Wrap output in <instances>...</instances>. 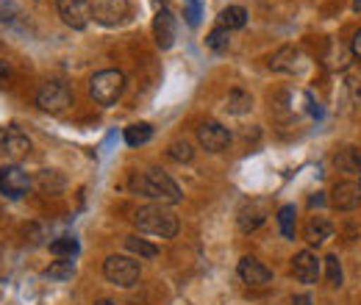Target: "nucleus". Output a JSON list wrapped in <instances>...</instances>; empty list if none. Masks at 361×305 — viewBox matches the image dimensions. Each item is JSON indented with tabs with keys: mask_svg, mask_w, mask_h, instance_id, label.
Returning <instances> with one entry per match:
<instances>
[{
	"mask_svg": "<svg viewBox=\"0 0 361 305\" xmlns=\"http://www.w3.org/2000/svg\"><path fill=\"white\" fill-rule=\"evenodd\" d=\"M134 225L139 233L156 236V239H173L178 233V217L167 206H142L134 214Z\"/></svg>",
	"mask_w": 361,
	"mask_h": 305,
	"instance_id": "nucleus-1",
	"label": "nucleus"
},
{
	"mask_svg": "<svg viewBox=\"0 0 361 305\" xmlns=\"http://www.w3.org/2000/svg\"><path fill=\"white\" fill-rule=\"evenodd\" d=\"M131 186H134L139 194H145V197H150V200H159L161 206H167V203H178L180 200L178 183H176L167 173H161V170L139 173L134 180H131Z\"/></svg>",
	"mask_w": 361,
	"mask_h": 305,
	"instance_id": "nucleus-2",
	"label": "nucleus"
},
{
	"mask_svg": "<svg viewBox=\"0 0 361 305\" xmlns=\"http://www.w3.org/2000/svg\"><path fill=\"white\" fill-rule=\"evenodd\" d=\"M126 89V75L120 70H103L97 75H92L90 81V94L97 106H114L120 100Z\"/></svg>",
	"mask_w": 361,
	"mask_h": 305,
	"instance_id": "nucleus-3",
	"label": "nucleus"
},
{
	"mask_svg": "<svg viewBox=\"0 0 361 305\" xmlns=\"http://www.w3.org/2000/svg\"><path fill=\"white\" fill-rule=\"evenodd\" d=\"M103 275L109 283H114L120 289H131L139 280V263L128 256H109L103 263Z\"/></svg>",
	"mask_w": 361,
	"mask_h": 305,
	"instance_id": "nucleus-4",
	"label": "nucleus"
},
{
	"mask_svg": "<svg viewBox=\"0 0 361 305\" xmlns=\"http://www.w3.org/2000/svg\"><path fill=\"white\" fill-rule=\"evenodd\" d=\"M70 103H73V92L64 87V84H59V81H47L37 92V106L42 111H47V114H59Z\"/></svg>",
	"mask_w": 361,
	"mask_h": 305,
	"instance_id": "nucleus-5",
	"label": "nucleus"
},
{
	"mask_svg": "<svg viewBox=\"0 0 361 305\" xmlns=\"http://www.w3.org/2000/svg\"><path fill=\"white\" fill-rule=\"evenodd\" d=\"M28 189H31V178L23 167L8 164V167L0 170V192H3V197L20 200L23 194H28Z\"/></svg>",
	"mask_w": 361,
	"mask_h": 305,
	"instance_id": "nucleus-6",
	"label": "nucleus"
},
{
	"mask_svg": "<svg viewBox=\"0 0 361 305\" xmlns=\"http://www.w3.org/2000/svg\"><path fill=\"white\" fill-rule=\"evenodd\" d=\"M0 153L11 161H20L31 153V139L20 131L17 125H8V128H0Z\"/></svg>",
	"mask_w": 361,
	"mask_h": 305,
	"instance_id": "nucleus-7",
	"label": "nucleus"
},
{
	"mask_svg": "<svg viewBox=\"0 0 361 305\" xmlns=\"http://www.w3.org/2000/svg\"><path fill=\"white\" fill-rule=\"evenodd\" d=\"M128 14H131L128 0H94L92 3V17L103 25H120L128 20Z\"/></svg>",
	"mask_w": 361,
	"mask_h": 305,
	"instance_id": "nucleus-8",
	"label": "nucleus"
},
{
	"mask_svg": "<svg viewBox=\"0 0 361 305\" xmlns=\"http://www.w3.org/2000/svg\"><path fill=\"white\" fill-rule=\"evenodd\" d=\"M59 17L64 20V25L81 31V28L90 25L92 3L90 0H59Z\"/></svg>",
	"mask_w": 361,
	"mask_h": 305,
	"instance_id": "nucleus-9",
	"label": "nucleus"
},
{
	"mask_svg": "<svg viewBox=\"0 0 361 305\" xmlns=\"http://www.w3.org/2000/svg\"><path fill=\"white\" fill-rule=\"evenodd\" d=\"M197 142H200L209 153H223L228 144H231V133H228V128H223L220 123L209 120V123H203V125L197 128Z\"/></svg>",
	"mask_w": 361,
	"mask_h": 305,
	"instance_id": "nucleus-10",
	"label": "nucleus"
},
{
	"mask_svg": "<svg viewBox=\"0 0 361 305\" xmlns=\"http://www.w3.org/2000/svg\"><path fill=\"white\" fill-rule=\"evenodd\" d=\"M331 203H334V208H339V211H353V208H359L361 186L350 183V180L336 183L334 192H331Z\"/></svg>",
	"mask_w": 361,
	"mask_h": 305,
	"instance_id": "nucleus-11",
	"label": "nucleus"
},
{
	"mask_svg": "<svg viewBox=\"0 0 361 305\" xmlns=\"http://www.w3.org/2000/svg\"><path fill=\"white\" fill-rule=\"evenodd\" d=\"M239 278L247 283V286H267L272 280V272L253 256H245L239 261Z\"/></svg>",
	"mask_w": 361,
	"mask_h": 305,
	"instance_id": "nucleus-12",
	"label": "nucleus"
},
{
	"mask_svg": "<svg viewBox=\"0 0 361 305\" xmlns=\"http://www.w3.org/2000/svg\"><path fill=\"white\" fill-rule=\"evenodd\" d=\"M292 269H295V278L300 283H317V278H319V259H317L312 250H300L295 256Z\"/></svg>",
	"mask_w": 361,
	"mask_h": 305,
	"instance_id": "nucleus-13",
	"label": "nucleus"
},
{
	"mask_svg": "<svg viewBox=\"0 0 361 305\" xmlns=\"http://www.w3.org/2000/svg\"><path fill=\"white\" fill-rule=\"evenodd\" d=\"M153 31H156V42H159L161 50L173 47V42H176V20H173V14H170L167 8H161V11L156 14Z\"/></svg>",
	"mask_w": 361,
	"mask_h": 305,
	"instance_id": "nucleus-14",
	"label": "nucleus"
},
{
	"mask_svg": "<svg viewBox=\"0 0 361 305\" xmlns=\"http://www.w3.org/2000/svg\"><path fill=\"white\" fill-rule=\"evenodd\" d=\"M264 219H267V206H264L262 200H253V203H247V206L239 211V228H242L245 233H250V230H256L259 225H264Z\"/></svg>",
	"mask_w": 361,
	"mask_h": 305,
	"instance_id": "nucleus-15",
	"label": "nucleus"
},
{
	"mask_svg": "<svg viewBox=\"0 0 361 305\" xmlns=\"http://www.w3.org/2000/svg\"><path fill=\"white\" fill-rule=\"evenodd\" d=\"M300 67V50L298 47H281L270 58V70L275 73H298Z\"/></svg>",
	"mask_w": 361,
	"mask_h": 305,
	"instance_id": "nucleus-16",
	"label": "nucleus"
},
{
	"mask_svg": "<svg viewBox=\"0 0 361 305\" xmlns=\"http://www.w3.org/2000/svg\"><path fill=\"white\" fill-rule=\"evenodd\" d=\"M331 233H334V225L325 217H312L309 225H306V242H309V244H322V242H328Z\"/></svg>",
	"mask_w": 361,
	"mask_h": 305,
	"instance_id": "nucleus-17",
	"label": "nucleus"
},
{
	"mask_svg": "<svg viewBox=\"0 0 361 305\" xmlns=\"http://www.w3.org/2000/svg\"><path fill=\"white\" fill-rule=\"evenodd\" d=\"M334 161H336L339 173H348V175L361 173V153L356 150V147H345V150H339Z\"/></svg>",
	"mask_w": 361,
	"mask_h": 305,
	"instance_id": "nucleus-18",
	"label": "nucleus"
},
{
	"mask_svg": "<svg viewBox=\"0 0 361 305\" xmlns=\"http://www.w3.org/2000/svg\"><path fill=\"white\" fill-rule=\"evenodd\" d=\"M247 23V11L242 6H228L220 11V25L228 28V31H236V28H245Z\"/></svg>",
	"mask_w": 361,
	"mask_h": 305,
	"instance_id": "nucleus-19",
	"label": "nucleus"
},
{
	"mask_svg": "<svg viewBox=\"0 0 361 305\" xmlns=\"http://www.w3.org/2000/svg\"><path fill=\"white\" fill-rule=\"evenodd\" d=\"M226 108H228V114H247V111L253 108V97H250L247 92H242V89H233V92L228 94Z\"/></svg>",
	"mask_w": 361,
	"mask_h": 305,
	"instance_id": "nucleus-20",
	"label": "nucleus"
},
{
	"mask_svg": "<svg viewBox=\"0 0 361 305\" xmlns=\"http://www.w3.org/2000/svg\"><path fill=\"white\" fill-rule=\"evenodd\" d=\"M278 228H281L283 239H295V228H298V208L295 206H283L278 211Z\"/></svg>",
	"mask_w": 361,
	"mask_h": 305,
	"instance_id": "nucleus-21",
	"label": "nucleus"
},
{
	"mask_svg": "<svg viewBox=\"0 0 361 305\" xmlns=\"http://www.w3.org/2000/svg\"><path fill=\"white\" fill-rule=\"evenodd\" d=\"M126 247L134 256H139V259H156L159 256V247L150 244V242H145V239H139V236H126Z\"/></svg>",
	"mask_w": 361,
	"mask_h": 305,
	"instance_id": "nucleus-22",
	"label": "nucleus"
},
{
	"mask_svg": "<svg viewBox=\"0 0 361 305\" xmlns=\"http://www.w3.org/2000/svg\"><path fill=\"white\" fill-rule=\"evenodd\" d=\"M350 56H353V50H348V47H342V44H331L325 61H328L331 70H345V67L350 64Z\"/></svg>",
	"mask_w": 361,
	"mask_h": 305,
	"instance_id": "nucleus-23",
	"label": "nucleus"
},
{
	"mask_svg": "<svg viewBox=\"0 0 361 305\" xmlns=\"http://www.w3.org/2000/svg\"><path fill=\"white\" fill-rule=\"evenodd\" d=\"M45 275L50 280H70L75 275V261L73 259H61V261L50 263L45 269Z\"/></svg>",
	"mask_w": 361,
	"mask_h": 305,
	"instance_id": "nucleus-24",
	"label": "nucleus"
},
{
	"mask_svg": "<svg viewBox=\"0 0 361 305\" xmlns=\"http://www.w3.org/2000/svg\"><path fill=\"white\" fill-rule=\"evenodd\" d=\"M150 136H153V128H150L147 123H136V125H128V128H126V142H128L131 147L147 144Z\"/></svg>",
	"mask_w": 361,
	"mask_h": 305,
	"instance_id": "nucleus-25",
	"label": "nucleus"
},
{
	"mask_svg": "<svg viewBox=\"0 0 361 305\" xmlns=\"http://www.w3.org/2000/svg\"><path fill=\"white\" fill-rule=\"evenodd\" d=\"M50 253H53V256H61V259H73V256L78 253V242H75L73 236H61V239H56V242L50 244Z\"/></svg>",
	"mask_w": 361,
	"mask_h": 305,
	"instance_id": "nucleus-26",
	"label": "nucleus"
},
{
	"mask_svg": "<svg viewBox=\"0 0 361 305\" xmlns=\"http://www.w3.org/2000/svg\"><path fill=\"white\" fill-rule=\"evenodd\" d=\"M206 44H209L212 50H217V53H220V50H228V44H231V31L223 28V25H220V28H214V31L209 34Z\"/></svg>",
	"mask_w": 361,
	"mask_h": 305,
	"instance_id": "nucleus-27",
	"label": "nucleus"
},
{
	"mask_svg": "<svg viewBox=\"0 0 361 305\" xmlns=\"http://www.w3.org/2000/svg\"><path fill=\"white\" fill-rule=\"evenodd\" d=\"M167 156L173 158V161H178V164H183V161H192V156H195V150L186 144V142H173L170 147H167Z\"/></svg>",
	"mask_w": 361,
	"mask_h": 305,
	"instance_id": "nucleus-28",
	"label": "nucleus"
},
{
	"mask_svg": "<svg viewBox=\"0 0 361 305\" xmlns=\"http://www.w3.org/2000/svg\"><path fill=\"white\" fill-rule=\"evenodd\" d=\"M20 17H23V11H20L17 3H11V0H0V23L11 25V23H17Z\"/></svg>",
	"mask_w": 361,
	"mask_h": 305,
	"instance_id": "nucleus-29",
	"label": "nucleus"
},
{
	"mask_svg": "<svg viewBox=\"0 0 361 305\" xmlns=\"http://www.w3.org/2000/svg\"><path fill=\"white\" fill-rule=\"evenodd\" d=\"M325 275H328V283L331 286H342V263L336 256H328L325 259Z\"/></svg>",
	"mask_w": 361,
	"mask_h": 305,
	"instance_id": "nucleus-30",
	"label": "nucleus"
},
{
	"mask_svg": "<svg viewBox=\"0 0 361 305\" xmlns=\"http://www.w3.org/2000/svg\"><path fill=\"white\" fill-rule=\"evenodd\" d=\"M350 50H353V56H356V58H361V31L356 34V37H353V44H350Z\"/></svg>",
	"mask_w": 361,
	"mask_h": 305,
	"instance_id": "nucleus-31",
	"label": "nucleus"
},
{
	"mask_svg": "<svg viewBox=\"0 0 361 305\" xmlns=\"http://www.w3.org/2000/svg\"><path fill=\"white\" fill-rule=\"evenodd\" d=\"M292 305H312V297H306V294H300V297H295Z\"/></svg>",
	"mask_w": 361,
	"mask_h": 305,
	"instance_id": "nucleus-32",
	"label": "nucleus"
},
{
	"mask_svg": "<svg viewBox=\"0 0 361 305\" xmlns=\"http://www.w3.org/2000/svg\"><path fill=\"white\" fill-rule=\"evenodd\" d=\"M8 75H11V70H8V64H6V61H0V78L6 81Z\"/></svg>",
	"mask_w": 361,
	"mask_h": 305,
	"instance_id": "nucleus-33",
	"label": "nucleus"
},
{
	"mask_svg": "<svg viewBox=\"0 0 361 305\" xmlns=\"http://www.w3.org/2000/svg\"><path fill=\"white\" fill-rule=\"evenodd\" d=\"M94 305H123V303H114V300H97Z\"/></svg>",
	"mask_w": 361,
	"mask_h": 305,
	"instance_id": "nucleus-34",
	"label": "nucleus"
}]
</instances>
